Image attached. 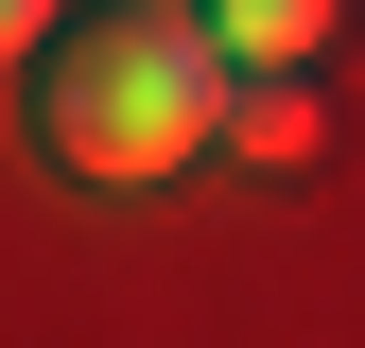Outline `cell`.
Wrapping results in <instances>:
<instances>
[{"instance_id": "obj_2", "label": "cell", "mask_w": 365, "mask_h": 348, "mask_svg": "<svg viewBox=\"0 0 365 348\" xmlns=\"http://www.w3.org/2000/svg\"><path fill=\"white\" fill-rule=\"evenodd\" d=\"M226 157H244V174H313V157H331L313 70H244V87H226Z\"/></svg>"}, {"instance_id": "obj_1", "label": "cell", "mask_w": 365, "mask_h": 348, "mask_svg": "<svg viewBox=\"0 0 365 348\" xmlns=\"http://www.w3.org/2000/svg\"><path fill=\"white\" fill-rule=\"evenodd\" d=\"M226 35L192 18V0H87V18L35 53V122H53V157L87 174V192H157L174 157L226 140Z\"/></svg>"}, {"instance_id": "obj_3", "label": "cell", "mask_w": 365, "mask_h": 348, "mask_svg": "<svg viewBox=\"0 0 365 348\" xmlns=\"http://www.w3.org/2000/svg\"><path fill=\"white\" fill-rule=\"evenodd\" d=\"M331 18H348V0H209L226 70H313V53H331Z\"/></svg>"}, {"instance_id": "obj_4", "label": "cell", "mask_w": 365, "mask_h": 348, "mask_svg": "<svg viewBox=\"0 0 365 348\" xmlns=\"http://www.w3.org/2000/svg\"><path fill=\"white\" fill-rule=\"evenodd\" d=\"M53 35H70L53 0H0V70H18V53H53Z\"/></svg>"}]
</instances>
